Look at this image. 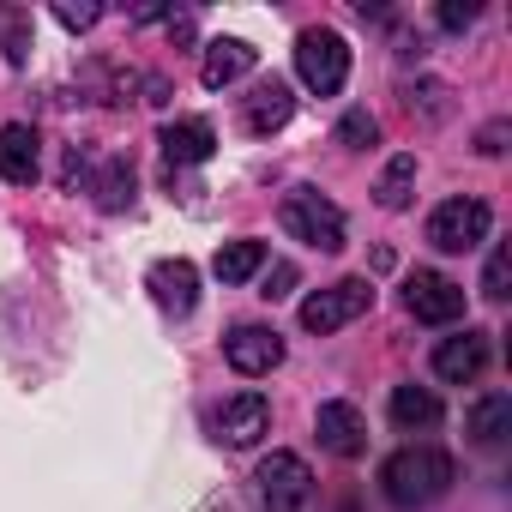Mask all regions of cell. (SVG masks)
Masks as SVG:
<instances>
[{
	"instance_id": "obj_1",
	"label": "cell",
	"mask_w": 512,
	"mask_h": 512,
	"mask_svg": "<svg viewBox=\"0 0 512 512\" xmlns=\"http://www.w3.org/2000/svg\"><path fill=\"white\" fill-rule=\"evenodd\" d=\"M452 476H458V464H452V452H440V446H404V452H392V458L380 464V488H386V500H392L398 512L434 506V500L452 488Z\"/></svg>"
},
{
	"instance_id": "obj_2",
	"label": "cell",
	"mask_w": 512,
	"mask_h": 512,
	"mask_svg": "<svg viewBox=\"0 0 512 512\" xmlns=\"http://www.w3.org/2000/svg\"><path fill=\"white\" fill-rule=\"evenodd\" d=\"M296 79H302L314 97L344 91V79H350V43H344L338 31H326V25L302 31V37H296Z\"/></svg>"
},
{
	"instance_id": "obj_3",
	"label": "cell",
	"mask_w": 512,
	"mask_h": 512,
	"mask_svg": "<svg viewBox=\"0 0 512 512\" xmlns=\"http://www.w3.org/2000/svg\"><path fill=\"white\" fill-rule=\"evenodd\" d=\"M278 223H284L296 241L320 247V253H338V247H344V211H338L320 187H296V193H284Z\"/></svg>"
},
{
	"instance_id": "obj_4",
	"label": "cell",
	"mask_w": 512,
	"mask_h": 512,
	"mask_svg": "<svg viewBox=\"0 0 512 512\" xmlns=\"http://www.w3.org/2000/svg\"><path fill=\"white\" fill-rule=\"evenodd\" d=\"M488 229H494V211H488L482 199H470V193L440 199L434 217H428V241H434L440 253H470V247L488 241Z\"/></svg>"
},
{
	"instance_id": "obj_5",
	"label": "cell",
	"mask_w": 512,
	"mask_h": 512,
	"mask_svg": "<svg viewBox=\"0 0 512 512\" xmlns=\"http://www.w3.org/2000/svg\"><path fill=\"white\" fill-rule=\"evenodd\" d=\"M253 482H260L266 512H308V500H314V470H308L302 452H272V458H260Z\"/></svg>"
},
{
	"instance_id": "obj_6",
	"label": "cell",
	"mask_w": 512,
	"mask_h": 512,
	"mask_svg": "<svg viewBox=\"0 0 512 512\" xmlns=\"http://www.w3.org/2000/svg\"><path fill=\"white\" fill-rule=\"evenodd\" d=\"M374 308V284L368 278H344V284H326V290H314L308 302H302V326L308 332H344L350 320H362Z\"/></svg>"
},
{
	"instance_id": "obj_7",
	"label": "cell",
	"mask_w": 512,
	"mask_h": 512,
	"mask_svg": "<svg viewBox=\"0 0 512 512\" xmlns=\"http://www.w3.org/2000/svg\"><path fill=\"white\" fill-rule=\"evenodd\" d=\"M223 362H229L241 380H260V374H272V368L284 362V338H278L272 326H235V332L223 338Z\"/></svg>"
},
{
	"instance_id": "obj_8",
	"label": "cell",
	"mask_w": 512,
	"mask_h": 512,
	"mask_svg": "<svg viewBox=\"0 0 512 512\" xmlns=\"http://www.w3.org/2000/svg\"><path fill=\"white\" fill-rule=\"evenodd\" d=\"M404 308L428 326H452V320H464V284H452L440 272H416L404 284Z\"/></svg>"
},
{
	"instance_id": "obj_9",
	"label": "cell",
	"mask_w": 512,
	"mask_h": 512,
	"mask_svg": "<svg viewBox=\"0 0 512 512\" xmlns=\"http://www.w3.org/2000/svg\"><path fill=\"white\" fill-rule=\"evenodd\" d=\"M314 428H320V446L332 458H362V446H368V422H362V410L350 398H326Z\"/></svg>"
},
{
	"instance_id": "obj_10",
	"label": "cell",
	"mask_w": 512,
	"mask_h": 512,
	"mask_svg": "<svg viewBox=\"0 0 512 512\" xmlns=\"http://www.w3.org/2000/svg\"><path fill=\"white\" fill-rule=\"evenodd\" d=\"M253 67H260V49L241 43V37H211L205 43V61H199V85L205 91H229L235 79H247Z\"/></svg>"
},
{
	"instance_id": "obj_11",
	"label": "cell",
	"mask_w": 512,
	"mask_h": 512,
	"mask_svg": "<svg viewBox=\"0 0 512 512\" xmlns=\"http://www.w3.org/2000/svg\"><path fill=\"white\" fill-rule=\"evenodd\" d=\"M145 290H151V302L163 308V314H193V302H199V272H193V260H157L151 272H145Z\"/></svg>"
},
{
	"instance_id": "obj_12",
	"label": "cell",
	"mask_w": 512,
	"mask_h": 512,
	"mask_svg": "<svg viewBox=\"0 0 512 512\" xmlns=\"http://www.w3.org/2000/svg\"><path fill=\"white\" fill-rule=\"evenodd\" d=\"M266 428H272V398H266V392H235V398H223L217 434H223L229 446H253Z\"/></svg>"
},
{
	"instance_id": "obj_13",
	"label": "cell",
	"mask_w": 512,
	"mask_h": 512,
	"mask_svg": "<svg viewBox=\"0 0 512 512\" xmlns=\"http://www.w3.org/2000/svg\"><path fill=\"white\" fill-rule=\"evenodd\" d=\"M488 368V332H452V338H440V350H434V374L440 380H452V386H470L476 374Z\"/></svg>"
},
{
	"instance_id": "obj_14",
	"label": "cell",
	"mask_w": 512,
	"mask_h": 512,
	"mask_svg": "<svg viewBox=\"0 0 512 512\" xmlns=\"http://www.w3.org/2000/svg\"><path fill=\"white\" fill-rule=\"evenodd\" d=\"M290 115H296L290 85H284V79H266V85H253V97H247V109H241V127H247L253 139H272L278 127H290Z\"/></svg>"
},
{
	"instance_id": "obj_15",
	"label": "cell",
	"mask_w": 512,
	"mask_h": 512,
	"mask_svg": "<svg viewBox=\"0 0 512 512\" xmlns=\"http://www.w3.org/2000/svg\"><path fill=\"white\" fill-rule=\"evenodd\" d=\"M43 151H37V133L25 127V121H7L0 127V181H13V187H31L37 181V163Z\"/></svg>"
},
{
	"instance_id": "obj_16",
	"label": "cell",
	"mask_w": 512,
	"mask_h": 512,
	"mask_svg": "<svg viewBox=\"0 0 512 512\" xmlns=\"http://www.w3.org/2000/svg\"><path fill=\"white\" fill-rule=\"evenodd\" d=\"M157 145H163L169 163H205V157L217 151V127L199 121V115H187V121H169V127L157 133Z\"/></svg>"
},
{
	"instance_id": "obj_17",
	"label": "cell",
	"mask_w": 512,
	"mask_h": 512,
	"mask_svg": "<svg viewBox=\"0 0 512 512\" xmlns=\"http://www.w3.org/2000/svg\"><path fill=\"white\" fill-rule=\"evenodd\" d=\"M464 434H470L476 446H500V440L512 434V398H506V392H482V398L464 410Z\"/></svg>"
},
{
	"instance_id": "obj_18",
	"label": "cell",
	"mask_w": 512,
	"mask_h": 512,
	"mask_svg": "<svg viewBox=\"0 0 512 512\" xmlns=\"http://www.w3.org/2000/svg\"><path fill=\"white\" fill-rule=\"evenodd\" d=\"M260 266H266V241H223L217 260H211V272H217L223 284H247Z\"/></svg>"
},
{
	"instance_id": "obj_19",
	"label": "cell",
	"mask_w": 512,
	"mask_h": 512,
	"mask_svg": "<svg viewBox=\"0 0 512 512\" xmlns=\"http://www.w3.org/2000/svg\"><path fill=\"white\" fill-rule=\"evenodd\" d=\"M392 422L398 428H434L440 422V398L428 386H392Z\"/></svg>"
},
{
	"instance_id": "obj_20",
	"label": "cell",
	"mask_w": 512,
	"mask_h": 512,
	"mask_svg": "<svg viewBox=\"0 0 512 512\" xmlns=\"http://www.w3.org/2000/svg\"><path fill=\"white\" fill-rule=\"evenodd\" d=\"M410 193H416V157L404 151V157H392V163L380 169V187H374V199H380L386 211H404V205H410Z\"/></svg>"
},
{
	"instance_id": "obj_21",
	"label": "cell",
	"mask_w": 512,
	"mask_h": 512,
	"mask_svg": "<svg viewBox=\"0 0 512 512\" xmlns=\"http://www.w3.org/2000/svg\"><path fill=\"white\" fill-rule=\"evenodd\" d=\"M127 199H133V169L115 157V163H103V175H97V205H103V211H121Z\"/></svg>"
},
{
	"instance_id": "obj_22",
	"label": "cell",
	"mask_w": 512,
	"mask_h": 512,
	"mask_svg": "<svg viewBox=\"0 0 512 512\" xmlns=\"http://www.w3.org/2000/svg\"><path fill=\"white\" fill-rule=\"evenodd\" d=\"M506 284H512V247H494L488 266H482V296L488 302H506Z\"/></svg>"
},
{
	"instance_id": "obj_23",
	"label": "cell",
	"mask_w": 512,
	"mask_h": 512,
	"mask_svg": "<svg viewBox=\"0 0 512 512\" xmlns=\"http://www.w3.org/2000/svg\"><path fill=\"white\" fill-rule=\"evenodd\" d=\"M338 139H344V145H350V151H368V145H374V139H380V121H374V115H368V109H350V115H344V121H338Z\"/></svg>"
},
{
	"instance_id": "obj_24",
	"label": "cell",
	"mask_w": 512,
	"mask_h": 512,
	"mask_svg": "<svg viewBox=\"0 0 512 512\" xmlns=\"http://www.w3.org/2000/svg\"><path fill=\"white\" fill-rule=\"evenodd\" d=\"M0 31H7V61L19 67L25 49H31V37H25V13H0Z\"/></svg>"
},
{
	"instance_id": "obj_25",
	"label": "cell",
	"mask_w": 512,
	"mask_h": 512,
	"mask_svg": "<svg viewBox=\"0 0 512 512\" xmlns=\"http://www.w3.org/2000/svg\"><path fill=\"white\" fill-rule=\"evenodd\" d=\"M55 19H61L67 31H91V25L103 19V7H73V0H61V7H55Z\"/></svg>"
},
{
	"instance_id": "obj_26",
	"label": "cell",
	"mask_w": 512,
	"mask_h": 512,
	"mask_svg": "<svg viewBox=\"0 0 512 512\" xmlns=\"http://www.w3.org/2000/svg\"><path fill=\"white\" fill-rule=\"evenodd\" d=\"M440 25H446V31L476 25V0H446V7H440Z\"/></svg>"
},
{
	"instance_id": "obj_27",
	"label": "cell",
	"mask_w": 512,
	"mask_h": 512,
	"mask_svg": "<svg viewBox=\"0 0 512 512\" xmlns=\"http://www.w3.org/2000/svg\"><path fill=\"white\" fill-rule=\"evenodd\" d=\"M476 151H482V157H500V151H506V121H488L482 139H476Z\"/></svg>"
},
{
	"instance_id": "obj_28",
	"label": "cell",
	"mask_w": 512,
	"mask_h": 512,
	"mask_svg": "<svg viewBox=\"0 0 512 512\" xmlns=\"http://www.w3.org/2000/svg\"><path fill=\"white\" fill-rule=\"evenodd\" d=\"M290 284H296V266H272V278H266V290H260V296H272V302H278V296H290Z\"/></svg>"
}]
</instances>
